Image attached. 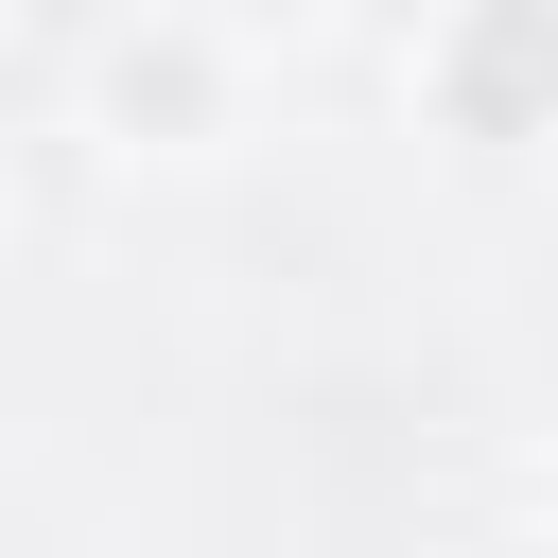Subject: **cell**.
<instances>
[{
    "label": "cell",
    "mask_w": 558,
    "mask_h": 558,
    "mask_svg": "<svg viewBox=\"0 0 558 558\" xmlns=\"http://www.w3.org/2000/svg\"><path fill=\"white\" fill-rule=\"evenodd\" d=\"M87 122L122 140V157H227L244 140V35H209V17H174V0H140V17H105V52H87Z\"/></svg>",
    "instance_id": "1"
},
{
    "label": "cell",
    "mask_w": 558,
    "mask_h": 558,
    "mask_svg": "<svg viewBox=\"0 0 558 558\" xmlns=\"http://www.w3.org/2000/svg\"><path fill=\"white\" fill-rule=\"evenodd\" d=\"M418 105H436V140H471V157L558 140V0H436Z\"/></svg>",
    "instance_id": "2"
},
{
    "label": "cell",
    "mask_w": 558,
    "mask_h": 558,
    "mask_svg": "<svg viewBox=\"0 0 558 558\" xmlns=\"http://www.w3.org/2000/svg\"><path fill=\"white\" fill-rule=\"evenodd\" d=\"M174 17H209V35H244V52H262V17H296V0H174Z\"/></svg>",
    "instance_id": "3"
},
{
    "label": "cell",
    "mask_w": 558,
    "mask_h": 558,
    "mask_svg": "<svg viewBox=\"0 0 558 558\" xmlns=\"http://www.w3.org/2000/svg\"><path fill=\"white\" fill-rule=\"evenodd\" d=\"M541 558H558V453H541Z\"/></svg>",
    "instance_id": "4"
}]
</instances>
